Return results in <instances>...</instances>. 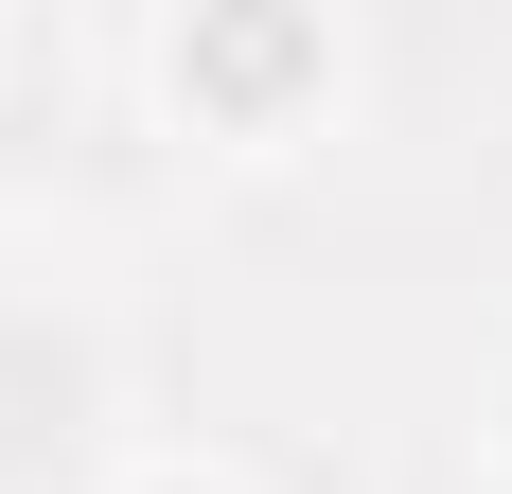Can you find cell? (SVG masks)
I'll return each mask as SVG.
<instances>
[]
</instances>
